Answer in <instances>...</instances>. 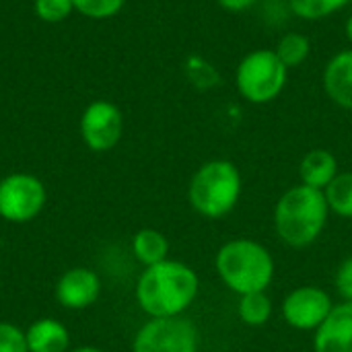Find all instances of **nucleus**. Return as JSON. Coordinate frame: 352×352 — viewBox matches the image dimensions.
Instances as JSON below:
<instances>
[{
	"mask_svg": "<svg viewBox=\"0 0 352 352\" xmlns=\"http://www.w3.org/2000/svg\"><path fill=\"white\" fill-rule=\"evenodd\" d=\"M198 295L196 272L175 260L148 266L136 285V301L151 318H177Z\"/></svg>",
	"mask_w": 352,
	"mask_h": 352,
	"instance_id": "1",
	"label": "nucleus"
},
{
	"mask_svg": "<svg viewBox=\"0 0 352 352\" xmlns=\"http://www.w3.org/2000/svg\"><path fill=\"white\" fill-rule=\"evenodd\" d=\"M328 212V200L322 190L309 188L305 184L295 186L276 202V233L291 248H307L322 235Z\"/></svg>",
	"mask_w": 352,
	"mask_h": 352,
	"instance_id": "2",
	"label": "nucleus"
},
{
	"mask_svg": "<svg viewBox=\"0 0 352 352\" xmlns=\"http://www.w3.org/2000/svg\"><path fill=\"white\" fill-rule=\"evenodd\" d=\"M221 280L239 295L266 291L274 278V260L270 252L252 239H233L225 243L214 260Z\"/></svg>",
	"mask_w": 352,
	"mask_h": 352,
	"instance_id": "3",
	"label": "nucleus"
},
{
	"mask_svg": "<svg viewBox=\"0 0 352 352\" xmlns=\"http://www.w3.org/2000/svg\"><path fill=\"white\" fill-rule=\"evenodd\" d=\"M241 196V173L225 159L204 163L192 177L188 198L192 208L206 219L229 214Z\"/></svg>",
	"mask_w": 352,
	"mask_h": 352,
	"instance_id": "4",
	"label": "nucleus"
},
{
	"mask_svg": "<svg viewBox=\"0 0 352 352\" xmlns=\"http://www.w3.org/2000/svg\"><path fill=\"white\" fill-rule=\"evenodd\" d=\"M289 68L278 60L274 50H254L237 66L235 85L241 97L262 105L274 101L287 87Z\"/></svg>",
	"mask_w": 352,
	"mask_h": 352,
	"instance_id": "5",
	"label": "nucleus"
},
{
	"mask_svg": "<svg viewBox=\"0 0 352 352\" xmlns=\"http://www.w3.org/2000/svg\"><path fill=\"white\" fill-rule=\"evenodd\" d=\"M198 332L192 322L177 318H153L132 344V352H196Z\"/></svg>",
	"mask_w": 352,
	"mask_h": 352,
	"instance_id": "6",
	"label": "nucleus"
},
{
	"mask_svg": "<svg viewBox=\"0 0 352 352\" xmlns=\"http://www.w3.org/2000/svg\"><path fill=\"white\" fill-rule=\"evenodd\" d=\"M45 186L31 173H12L0 182V217L10 223H27L45 206Z\"/></svg>",
	"mask_w": 352,
	"mask_h": 352,
	"instance_id": "7",
	"label": "nucleus"
},
{
	"mask_svg": "<svg viewBox=\"0 0 352 352\" xmlns=\"http://www.w3.org/2000/svg\"><path fill=\"white\" fill-rule=\"evenodd\" d=\"M124 130V118L118 105L111 101H93L80 116V136L85 144L95 153L111 151Z\"/></svg>",
	"mask_w": 352,
	"mask_h": 352,
	"instance_id": "8",
	"label": "nucleus"
},
{
	"mask_svg": "<svg viewBox=\"0 0 352 352\" xmlns=\"http://www.w3.org/2000/svg\"><path fill=\"white\" fill-rule=\"evenodd\" d=\"M332 309L330 295L318 287H299L283 301L285 322L295 330H318Z\"/></svg>",
	"mask_w": 352,
	"mask_h": 352,
	"instance_id": "9",
	"label": "nucleus"
},
{
	"mask_svg": "<svg viewBox=\"0 0 352 352\" xmlns=\"http://www.w3.org/2000/svg\"><path fill=\"white\" fill-rule=\"evenodd\" d=\"M101 293V280L97 272L89 268H72L64 272L56 285V299L66 309H87Z\"/></svg>",
	"mask_w": 352,
	"mask_h": 352,
	"instance_id": "10",
	"label": "nucleus"
},
{
	"mask_svg": "<svg viewBox=\"0 0 352 352\" xmlns=\"http://www.w3.org/2000/svg\"><path fill=\"white\" fill-rule=\"evenodd\" d=\"M316 352H352V303L336 305L316 330Z\"/></svg>",
	"mask_w": 352,
	"mask_h": 352,
	"instance_id": "11",
	"label": "nucleus"
},
{
	"mask_svg": "<svg viewBox=\"0 0 352 352\" xmlns=\"http://www.w3.org/2000/svg\"><path fill=\"white\" fill-rule=\"evenodd\" d=\"M324 89L336 105L352 109V47L338 52L326 64Z\"/></svg>",
	"mask_w": 352,
	"mask_h": 352,
	"instance_id": "12",
	"label": "nucleus"
},
{
	"mask_svg": "<svg viewBox=\"0 0 352 352\" xmlns=\"http://www.w3.org/2000/svg\"><path fill=\"white\" fill-rule=\"evenodd\" d=\"M25 338L29 352H66L70 344L66 326L52 318H41L33 322L27 328Z\"/></svg>",
	"mask_w": 352,
	"mask_h": 352,
	"instance_id": "13",
	"label": "nucleus"
},
{
	"mask_svg": "<svg viewBox=\"0 0 352 352\" xmlns=\"http://www.w3.org/2000/svg\"><path fill=\"white\" fill-rule=\"evenodd\" d=\"M299 175L305 186L324 192L332 184V179L338 175V161L330 151L314 148L303 157L299 165Z\"/></svg>",
	"mask_w": 352,
	"mask_h": 352,
	"instance_id": "14",
	"label": "nucleus"
},
{
	"mask_svg": "<svg viewBox=\"0 0 352 352\" xmlns=\"http://www.w3.org/2000/svg\"><path fill=\"white\" fill-rule=\"evenodd\" d=\"M132 252L138 262H142L146 268L155 266L159 262L167 260L169 254V241L161 231L155 229H140L132 239Z\"/></svg>",
	"mask_w": 352,
	"mask_h": 352,
	"instance_id": "15",
	"label": "nucleus"
},
{
	"mask_svg": "<svg viewBox=\"0 0 352 352\" xmlns=\"http://www.w3.org/2000/svg\"><path fill=\"white\" fill-rule=\"evenodd\" d=\"M237 311H239V318L243 324L254 326V328L264 326L272 316V299L266 295V291L241 295Z\"/></svg>",
	"mask_w": 352,
	"mask_h": 352,
	"instance_id": "16",
	"label": "nucleus"
},
{
	"mask_svg": "<svg viewBox=\"0 0 352 352\" xmlns=\"http://www.w3.org/2000/svg\"><path fill=\"white\" fill-rule=\"evenodd\" d=\"M324 194L332 212L344 219H352V171L338 173Z\"/></svg>",
	"mask_w": 352,
	"mask_h": 352,
	"instance_id": "17",
	"label": "nucleus"
},
{
	"mask_svg": "<svg viewBox=\"0 0 352 352\" xmlns=\"http://www.w3.org/2000/svg\"><path fill=\"white\" fill-rule=\"evenodd\" d=\"M274 52L287 68H297L309 58L311 43L303 33H287L280 37Z\"/></svg>",
	"mask_w": 352,
	"mask_h": 352,
	"instance_id": "18",
	"label": "nucleus"
},
{
	"mask_svg": "<svg viewBox=\"0 0 352 352\" xmlns=\"http://www.w3.org/2000/svg\"><path fill=\"white\" fill-rule=\"evenodd\" d=\"M352 0H289L291 10L305 21H320L342 10Z\"/></svg>",
	"mask_w": 352,
	"mask_h": 352,
	"instance_id": "19",
	"label": "nucleus"
},
{
	"mask_svg": "<svg viewBox=\"0 0 352 352\" xmlns=\"http://www.w3.org/2000/svg\"><path fill=\"white\" fill-rule=\"evenodd\" d=\"M72 2H74V10H78L87 19L103 21L118 14L126 0H72Z\"/></svg>",
	"mask_w": 352,
	"mask_h": 352,
	"instance_id": "20",
	"label": "nucleus"
},
{
	"mask_svg": "<svg viewBox=\"0 0 352 352\" xmlns=\"http://www.w3.org/2000/svg\"><path fill=\"white\" fill-rule=\"evenodd\" d=\"M35 14L45 23H60L74 10L72 0H35Z\"/></svg>",
	"mask_w": 352,
	"mask_h": 352,
	"instance_id": "21",
	"label": "nucleus"
},
{
	"mask_svg": "<svg viewBox=\"0 0 352 352\" xmlns=\"http://www.w3.org/2000/svg\"><path fill=\"white\" fill-rule=\"evenodd\" d=\"M0 352H29L25 332L12 324L0 322Z\"/></svg>",
	"mask_w": 352,
	"mask_h": 352,
	"instance_id": "22",
	"label": "nucleus"
},
{
	"mask_svg": "<svg viewBox=\"0 0 352 352\" xmlns=\"http://www.w3.org/2000/svg\"><path fill=\"white\" fill-rule=\"evenodd\" d=\"M336 289L346 303H352V256L336 270Z\"/></svg>",
	"mask_w": 352,
	"mask_h": 352,
	"instance_id": "23",
	"label": "nucleus"
},
{
	"mask_svg": "<svg viewBox=\"0 0 352 352\" xmlns=\"http://www.w3.org/2000/svg\"><path fill=\"white\" fill-rule=\"evenodd\" d=\"M225 10H231V12H243L248 8H252L258 0H217Z\"/></svg>",
	"mask_w": 352,
	"mask_h": 352,
	"instance_id": "24",
	"label": "nucleus"
},
{
	"mask_svg": "<svg viewBox=\"0 0 352 352\" xmlns=\"http://www.w3.org/2000/svg\"><path fill=\"white\" fill-rule=\"evenodd\" d=\"M344 31H346V37H349V41L352 43V14L349 16V21H346V27H344Z\"/></svg>",
	"mask_w": 352,
	"mask_h": 352,
	"instance_id": "25",
	"label": "nucleus"
},
{
	"mask_svg": "<svg viewBox=\"0 0 352 352\" xmlns=\"http://www.w3.org/2000/svg\"><path fill=\"white\" fill-rule=\"evenodd\" d=\"M70 352H105V351L95 349V346H80V349H74V351H70Z\"/></svg>",
	"mask_w": 352,
	"mask_h": 352,
	"instance_id": "26",
	"label": "nucleus"
}]
</instances>
